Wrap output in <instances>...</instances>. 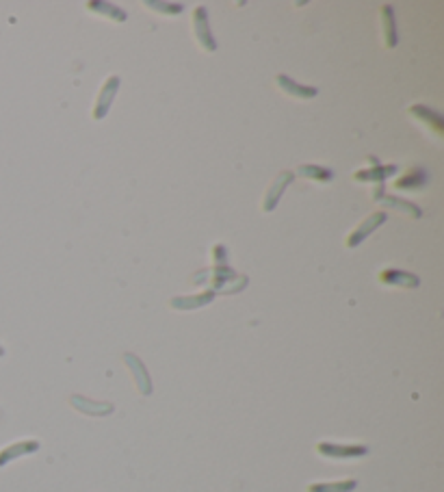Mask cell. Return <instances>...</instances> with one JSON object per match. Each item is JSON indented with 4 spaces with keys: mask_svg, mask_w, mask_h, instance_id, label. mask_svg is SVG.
<instances>
[{
    "mask_svg": "<svg viewBox=\"0 0 444 492\" xmlns=\"http://www.w3.org/2000/svg\"><path fill=\"white\" fill-rule=\"evenodd\" d=\"M291 180H293V174L291 171H282L277 178H275V183L271 185V189L267 191V195H265V204H262V210L265 213H271L275 206H277V202H280V195L284 193V189L291 185Z\"/></svg>",
    "mask_w": 444,
    "mask_h": 492,
    "instance_id": "obj_9",
    "label": "cell"
},
{
    "mask_svg": "<svg viewBox=\"0 0 444 492\" xmlns=\"http://www.w3.org/2000/svg\"><path fill=\"white\" fill-rule=\"evenodd\" d=\"M397 171V167L395 165H386L383 169H371V171H362V174H355L353 178L355 180H383L386 178V176H390V174H395Z\"/></svg>",
    "mask_w": 444,
    "mask_h": 492,
    "instance_id": "obj_18",
    "label": "cell"
},
{
    "mask_svg": "<svg viewBox=\"0 0 444 492\" xmlns=\"http://www.w3.org/2000/svg\"><path fill=\"white\" fill-rule=\"evenodd\" d=\"M72 406L78 410V412H85V415H91V417H107L113 412V406L111 403H98V401H91L87 397H78L74 395L72 399Z\"/></svg>",
    "mask_w": 444,
    "mask_h": 492,
    "instance_id": "obj_10",
    "label": "cell"
},
{
    "mask_svg": "<svg viewBox=\"0 0 444 492\" xmlns=\"http://www.w3.org/2000/svg\"><path fill=\"white\" fill-rule=\"evenodd\" d=\"M39 449V443L37 440H20V443H13L9 447H5L3 451H0V466H5L17 458H22V456H29V454H35V451Z\"/></svg>",
    "mask_w": 444,
    "mask_h": 492,
    "instance_id": "obj_6",
    "label": "cell"
},
{
    "mask_svg": "<svg viewBox=\"0 0 444 492\" xmlns=\"http://www.w3.org/2000/svg\"><path fill=\"white\" fill-rule=\"evenodd\" d=\"M410 113L416 117V120H420V122H425L438 137H442V117L436 113V111H431V109H427V107H412L410 109Z\"/></svg>",
    "mask_w": 444,
    "mask_h": 492,
    "instance_id": "obj_11",
    "label": "cell"
},
{
    "mask_svg": "<svg viewBox=\"0 0 444 492\" xmlns=\"http://www.w3.org/2000/svg\"><path fill=\"white\" fill-rule=\"evenodd\" d=\"M124 362L130 367L132 371V376H135V382H137V388L141 395H150L152 392V382H150V376H148V371L144 367V362H141L135 353H124Z\"/></svg>",
    "mask_w": 444,
    "mask_h": 492,
    "instance_id": "obj_5",
    "label": "cell"
},
{
    "mask_svg": "<svg viewBox=\"0 0 444 492\" xmlns=\"http://www.w3.org/2000/svg\"><path fill=\"white\" fill-rule=\"evenodd\" d=\"M379 200H383L381 204H386V206H392V208H399V210H403V213H412L414 217H420V210L414 206V204H410V202H403V200H397V198H379Z\"/></svg>",
    "mask_w": 444,
    "mask_h": 492,
    "instance_id": "obj_19",
    "label": "cell"
},
{
    "mask_svg": "<svg viewBox=\"0 0 444 492\" xmlns=\"http://www.w3.org/2000/svg\"><path fill=\"white\" fill-rule=\"evenodd\" d=\"M299 176H304V178H314V180H330L332 178V171L326 169V167H319V165H301L297 169Z\"/></svg>",
    "mask_w": 444,
    "mask_h": 492,
    "instance_id": "obj_16",
    "label": "cell"
},
{
    "mask_svg": "<svg viewBox=\"0 0 444 492\" xmlns=\"http://www.w3.org/2000/svg\"><path fill=\"white\" fill-rule=\"evenodd\" d=\"M275 81H277V85H280V89L284 91V93H289L291 98H297V100H310V98H314L319 91H316V87H306V85H299V83H295L293 78H289V76H284V74H280V76H275Z\"/></svg>",
    "mask_w": 444,
    "mask_h": 492,
    "instance_id": "obj_7",
    "label": "cell"
},
{
    "mask_svg": "<svg viewBox=\"0 0 444 492\" xmlns=\"http://www.w3.org/2000/svg\"><path fill=\"white\" fill-rule=\"evenodd\" d=\"M383 222H386V213H373L371 217H367V220H365V224L358 226V228L349 234L347 247H355V245H360V243L365 241L375 228H379Z\"/></svg>",
    "mask_w": 444,
    "mask_h": 492,
    "instance_id": "obj_4",
    "label": "cell"
},
{
    "mask_svg": "<svg viewBox=\"0 0 444 492\" xmlns=\"http://www.w3.org/2000/svg\"><path fill=\"white\" fill-rule=\"evenodd\" d=\"M381 20H383V31H386V46L388 48H395L397 46V31H395V13H392V7H383L381 11Z\"/></svg>",
    "mask_w": 444,
    "mask_h": 492,
    "instance_id": "obj_14",
    "label": "cell"
},
{
    "mask_svg": "<svg viewBox=\"0 0 444 492\" xmlns=\"http://www.w3.org/2000/svg\"><path fill=\"white\" fill-rule=\"evenodd\" d=\"M150 9H163L160 13H171V15H178L180 11H183V7L180 5H160V3H148Z\"/></svg>",
    "mask_w": 444,
    "mask_h": 492,
    "instance_id": "obj_20",
    "label": "cell"
},
{
    "mask_svg": "<svg viewBox=\"0 0 444 492\" xmlns=\"http://www.w3.org/2000/svg\"><path fill=\"white\" fill-rule=\"evenodd\" d=\"M193 26H195V37H197L199 46L204 48V50H208V52H213V50L217 48V44H215V37H213L210 31H208V15H206V9H204V7L195 9Z\"/></svg>",
    "mask_w": 444,
    "mask_h": 492,
    "instance_id": "obj_2",
    "label": "cell"
},
{
    "mask_svg": "<svg viewBox=\"0 0 444 492\" xmlns=\"http://www.w3.org/2000/svg\"><path fill=\"white\" fill-rule=\"evenodd\" d=\"M215 298V293H204V295H197V298H185V300H171V306L178 310H191V308H199V306H206L210 304Z\"/></svg>",
    "mask_w": 444,
    "mask_h": 492,
    "instance_id": "obj_13",
    "label": "cell"
},
{
    "mask_svg": "<svg viewBox=\"0 0 444 492\" xmlns=\"http://www.w3.org/2000/svg\"><path fill=\"white\" fill-rule=\"evenodd\" d=\"M379 282L388 284V286H401V289H416L418 278L410 271H401V269H383L379 273Z\"/></svg>",
    "mask_w": 444,
    "mask_h": 492,
    "instance_id": "obj_3",
    "label": "cell"
},
{
    "mask_svg": "<svg viewBox=\"0 0 444 492\" xmlns=\"http://www.w3.org/2000/svg\"><path fill=\"white\" fill-rule=\"evenodd\" d=\"M117 87H119V78L111 76L107 81V85L102 87V91H100V95H98V102H95V109H93V120H102V117L107 115V111L111 107V100L117 93Z\"/></svg>",
    "mask_w": 444,
    "mask_h": 492,
    "instance_id": "obj_8",
    "label": "cell"
},
{
    "mask_svg": "<svg viewBox=\"0 0 444 492\" xmlns=\"http://www.w3.org/2000/svg\"><path fill=\"white\" fill-rule=\"evenodd\" d=\"M422 185H427V176H425V171L422 169H416L412 176L408 174L406 178H401V180H397V189H420Z\"/></svg>",
    "mask_w": 444,
    "mask_h": 492,
    "instance_id": "obj_15",
    "label": "cell"
},
{
    "mask_svg": "<svg viewBox=\"0 0 444 492\" xmlns=\"http://www.w3.org/2000/svg\"><path fill=\"white\" fill-rule=\"evenodd\" d=\"M316 451L321 456L332 460H353L369 454L367 445H336V443H319Z\"/></svg>",
    "mask_w": 444,
    "mask_h": 492,
    "instance_id": "obj_1",
    "label": "cell"
},
{
    "mask_svg": "<svg viewBox=\"0 0 444 492\" xmlns=\"http://www.w3.org/2000/svg\"><path fill=\"white\" fill-rule=\"evenodd\" d=\"M87 7L93 9V13L109 15L111 20H117V22H124V20H126V13H124L122 9H117V7H113V5H107V3H89Z\"/></svg>",
    "mask_w": 444,
    "mask_h": 492,
    "instance_id": "obj_17",
    "label": "cell"
},
{
    "mask_svg": "<svg viewBox=\"0 0 444 492\" xmlns=\"http://www.w3.org/2000/svg\"><path fill=\"white\" fill-rule=\"evenodd\" d=\"M358 488L355 479H342V482H321L310 484L308 492H353Z\"/></svg>",
    "mask_w": 444,
    "mask_h": 492,
    "instance_id": "obj_12",
    "label": "cell"
}]
</instances>
